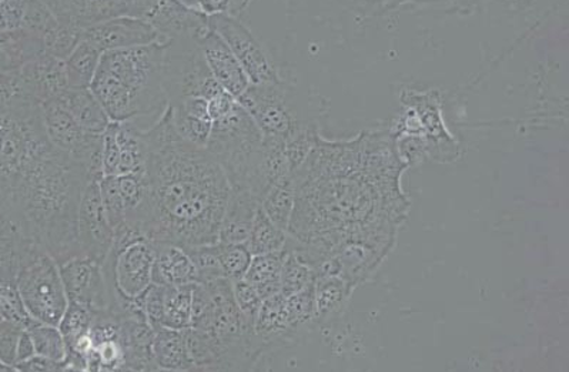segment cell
<instances>
[{
	"instance_id": "d6a6232c",
	"label": "cell",
	"mask_w": 569,
	"mask_h": 372,
	"mask_svg": "<svg viewBox=\"0 0 569 372\" xmlns=\"http://www.w3.org/2000/svg\"><path fill=\"white\" fill-rule=\"evenodd\" d=\"M218 255L226 279L236 281L244 278L253 259L247 244H228L218 241Z\"/></svg>"
},
{
	"instance_id": "f6af8a7d",
	"label": "cell",
	"mask_w": 569,
	"mask_h": 372,
	"mask_svg": "<svg viewBox=\"0 0 569 372\" xmlns=\"http://www.w3.org/2000/svg\"><path fill=\"white\" fill-rule=\"evenodd\" d=\"M2 219H3V215H2V214H0V220H2Z\"/></svg>"
},
{
	"instance_id": "ac0fdd59",
	"label": "cell",
	"mask_w": 569,
	"mask_h": 372,
	"mask_svg": "<svg viewBox=\"0 0 569 372\" xmlns=\"http://www.w3.org/2000/svg\"><path fill=\"white\" fill-rule=\"evenodd\" d=\"M20 72L40 104L59 98L69 88L64 60L50 57L48 53L20 69Z\"/></svg>"
},
{
	"instance_id": "f35d334b",
	"label": "cell",
	"mask_w": 569,
	"mask_h": 372,
	"mask_svg": "<svg viewBox=\"0 0 569 372\" xmlns=\"http://www.w3.org/2000/svg\"><path fill=\"white\" fill-rule=\"evenodd\" d=\"M29 0H0V32L23 28Z\"/></svg>"
},
{
	"instance_id": "ba28073f",
	"label": "cell",
	"mask_w": 569,
	"mask_h": 372,
	"mask_svg": "<svg viewBox=\"0 0 569 372\" xmlns=\"http://www.w3.org/2000/svg\"><path fill=\"white\" fill-rule=\"evenodd\" d=\"M263 138L290 140L303 128L291 108L283 82L250 84L238 99Z\"/></svg>"
},
{
	"instance_id": "9a60e30c",
	"label": "cell",
	"mask_w": 569,
	"mask_h": 372,
	"mask_svg": "<svg viewBox=\"0 0 569 372\" xmlns=\"http://www.w3.org/2000/svg\"><path fill=\"white\" fill-rule=\"evenodd\" d=\"M199 47L216 82L226 92L239 99L251 83L238 58L234 57L224 40L213 30L208 29L199 38Z\"/></svg>"
},
{
	"instance_id": "f546056e",
	"label": "cell",
	"mask_w": 569,
	"mask_h": 372,
	"mask_svg": "<svg viewBox=\"0 0 569 372\" xmlns=\"http://www.w3.org/2000/svg\"><path fill=\"white\" fill-rule=\"evenodd\" d=\"M32 336L34 350L38 355L47 356L57 363H64L67 360V343L58 325L34 323L28 329Z\"/></svg>"
},
{
	"instance_id": "4dcf8cb0",
	"label": "cell",
	"mask_w": 569,
	"mask_h": 372,
	"mask_svg": "<svg viewBox=\"0 0 569 372\" xmlns=\"http://www.w3.org/2000/svg\"><path fill=\"white\" fill-rule=\"evenodd\" d=\"M40 104L24 80L22 72L0 73V108L14 105ZM42 105V104H40Z\"/></svg>"
},
{
	"instance_id": "7c38bea8",
	"label": "cell",
	"mask_w": 569,
	"mask_h": 372,
	"mask_svg": "<svg viewBox=\"0 0 569 372\" xmlns=\"http://www.w3.org/2000/svg\"><path fill=\"white\" fill-rule=\"evenodd\" d=\"M42 2L62 22L84 29L114 18H146L159 0H42Z\"/></svg>"
},
{
	"instance_id": "5b68a950",
	"label": "cell",
	"mask_w": 569,
	"mask_h": 372,
	"mask_svg": "<svg viewBox=\"0 0 569 372\" xmlns=\"http://www.w3.org/2000/svg\"><path fill=\"white\" fill-rule=\"evenodd\" d=\"M154 241L140 230L123 225L103 263L109 294L134 300L153 284Z\"/></svg>"
},
{
	"instance_id": "9c48e42d",
	"label": "cell",
	"mask_w": 569,
	"mask_h": 372,
	"mask_svg": "<svg viewBox=\"0 0 569 372\" xmlns=\"http://www.w3.org/2000/svg\"><path fill=\"white\" fill-rule=\"evenodd\" d=\"M209 29L218 33L228 44L251 84L280 82L279 73L259 39L238 18L228 14L208 17Z\"/></svg>"
},
{
	"instance_id": "8fae6325",
	"label": "cell",
	"mask_w": 569,
	"mask_h": 372,
	"mask_svg": "<svg viewBox=\"0 0 569 372\" xmlns=\"http://www.w3.org/2000/svg\"><path fill=\"white\" fill-rule=\"evenodd\" d=\"M146 158L144 128L134 122H110L102 134L103 175L143 173Z\"/></svg>"
},
{
	"instance_id": "8d00e7d4",
	"label": "cell",
	"mask_w": 569,
	"mask_h": 372,
	"mask_svg": "<svg viewBox=\"0 0 569 372\" xmlns=\"http://www.w3.org/2000/svg\"><path fill=\"white\" fill-rule=\"evenodd\" d=\"M23 330V326L12 321L0 320V365L17 371L14 365H17L18 344Z\"/></svg>"
},
{
	"instance_id": "484cf974",
	"label": "cell",
	"mask_w": 569,
	"mask_h": 372,
	"mask_svg": "<svg viewBox=\"0 0 569 372\" xmlns=\"http://www.w3.org/2000/svg\"><path fill=\"white\" fill-rule=\"evenodd\" d=\"M102 54L92 43L82 40L74 48L73 52L69 54V58L64 60L69 88L90 89L96 72H98Z\"/></svg>"
},
{
	"instance_id": "d590c367",
	"label": "cell",
	"mask_w": 569,
	"mask_h": 372,
	"mask_svg": "<svg viewBox=\"0 0 569 372\" xmlns=\"http://www.w3.org/2000/svg\"><path fill=\"white\" fill-rule=\"evenodd\" d=\"M233 295L241 314L254 326L257 314H259L260 306L263 304V299H261L259 291L249 281L240 279L233 281Z\"/></svg>"
},
{
	"instance_id": "44dd1931",
	"label": "cell",
	"mask_w": 569,
	"mask_h": 372,
	"mask_svg": "<svg viewBox=\"0 0 569 372\" xmlns=\"http://www.w3.org/2000/svg\"><path fill=\"white\" fill-rule=\"evenodd\" d=\"M153 355L158 371H196L189 349L188 330L159 329L154 331Z\"/></svg>"
},
{
	"instance_id": "277c9868",
	"label": "cell",
	"mask_w": 569,
	"mask_h": 372,
	"mask_svg": "<svg viewBox=\"0 0 569 372\" xmlns=\"http://www.w3.org/2000/svg\"><path fill=\"white\" fill-rule=\"evenodd\" d=\"M90 90L112 122H156L169 105L166 42L104 52Z\"/></svg>"
},
{
	"instance_id": "e575fe53",
	"label": "cell",
	"mask_w": 569,
	"mask_h": 372,
	"mask_svg": "<svg viewBox=\"0 0 569 372\" xmlns=\"http://www.w3.org/2000/svg\"><path fill=\"white\" fill-rule=\"evenodd\" d=\"M186 250H188L194 268L198 270V283L224 278L218 255V243L198 245V248Z\"/></svg>"
},
{
	"instance_id": "5bb4252c",
	"label": "cell",
	"mask_w": 569,
	"mask_h": 372,
	"mask_svg": "<svg viewBox=\"0 0 569 372\" xmlns=\"http://www.w3.org/2000/svg\"><path fill=\"white\" fill-rule=\"evenodd\" d=\"M82 40L92 43L102 53L164 42L152 23L144 18L132 17L109 19L84 28Z\"/></svg>"
},
{
	"instance_id": "60d3db41",
	"label": "cell",
	"mask_w": 569,
	"mask_h": 372,
	"mask_svg": "<svg viewBox=\"0 0 569 372\" xmlns=\"http://www.w3.org/2000/svg\"><path fill=\"white\" fill-rule=\"evenodd\" d=\"M337 2L347 9L355 10V12L376 17V14L390 12V10L399 7L405 0H337Z\"/></svg>"
},
{
	"instance_id": "7a4b0ae2",
	"label": "cell",
	"mask_w": 569,
	"mask_h": 372,
	"mask_svg": "<svg viewBox=\"0 0 569 372\" xmlns=\"http://www.w3.org/2000/svg\"><path fill=\"white\" fill-rule=\"evenodd\" d=\"M88 170L50 144L0 180V214L58 263L78 254V213Z\"/></svg>"
},
{
	"instance_id": "b9f144b4",
	"label": "cell",
	"mask_w": 569,
	"mask_h": 372,
	"mask_svg": "<svg viewBox=\"0 0 569 372\" xmlns=\"http://www.w3.org/2000/svg\"><path fill=\"white\" fill-rule=\"evenodd\" d=\"M14 369L22 372L68 371L67 364L57 363V361L38 354L33 355L32 359L23 361V363L17 364Z\"/></svg>"
},
{
	"instance_id": "cb8c5ba5",
	"label": "cell",
	"mask_w": 569,
	"mask_h": 372,
	"mask_svg": "<svg viewBox=\"0 0 569 372\" xmlns=\"http://www.w3.org/2000/svg\"><path fill=\"white\" fill-rule=\"evenodd\" d=\"M296 205L295 174L286 175L267 191L260 201V208L264 211L277 228L289 231L291 215Z\"/></svg>"
},
{
	"instance_id": "ab89813d",
	"label": "cell",
	"mask_w": 569,
	"mask_h": 372,
	"mask_svg": "<svg viewBox=\"0 0 569 372\" xmlns=\"http://www.w3.org/2000/svg\"><path fill=\"white\" fill-rule=\"evenodd\" d=\"M198 9L206 17L213 14H228V17L240 18L251 0H196Z\"/></svg>"
},
{
	"instance_id": "4fadbf2b",
	"label": "cell",
	"mask_w": 569,
	"mask_h": 372,
	"mask_svg": "<svg viewBox=\"0 0 569 372\" xmlns=\"http://www.w3.org/2000/svg\"><path fill=\"white\" fill-rule=\"evenodd\" d=\"M59 270L70 303L88 306L94 313L108 309L109 289L103 264L84 255H77L60 263Z\"/></svg>"
},
{
	"instance_id": "8992f818",
	"label": "cell",
	"mask_w": 569,
	"mask_h": 372,
	"mask_svg": "<svg viewBox=\"0 0 569 372\" xmlns=\"http://www.w3.org/2000/svg\"><path fill=\"white\" fill-rule=\"evenodd\" d=\"M17 284L24 306L34 321L59 325L69 299L59 263L52 255L39 250L19 271Z\"/></svg>"
},
{
	"instance_id": "ee69618b",
	"label": "cell",
	"mask_w": 569,
	"mask_h": 372,
	"mask_svg": "<svg viewBox=\"0 0 569 372\" xmlns=\"http://www.w3.org/2000/svg\"><path fill=\"white\" fill-rule=\"evenodd\" d=\"M415 2H438V0H415Z\"/></svg>"
},
{
	"instance_id": "603a6c76",
	"label": "cell",
	"mask_w": 569,
	"mask_h": 372,
	"mask_svg": "<svg viewBox=\"0 0 569 372\" xmlns=\"http://www.w3.org/2000/svg\"><path fill=\"white\" fill-rule=\"evenodd\" d=\"M284 249L277 253L253 255L244 280L256 286L261 299L281 293L280 274L283 268Z\"/></svg>"
},
{
	"instance_id": "30bf717a",
	"label": "cell",
	"mask_w": 569,
	"mask_h": 372,
	"mask_svg": "<svg viewBox=\"0 0 569 372\" xmlns=\"http://www.w3.org/2000/svg\"><path fill=\"white\" fill-rule=\"evenodd\" d=\"M100 180L84 184L78 213V254L104 263L114 240V230L100 195Z\"/></svg>"
},
{
	"instance_id": "e0dca14e",
	"label": "cell",
	"mask_w": 569,
	"mask_h": 372,
	"mask_svg": "<svg viewBox=\"0 0 569 372\" xmlns=\"http://www.w3.org/2000/svg\"><path fill=\"white\" fill-rule=\"evenodd\" d=\"M259 208L260 201L251 191L231 189L220 224V243L247 244Z\"/></svg>"
},
{
	"instance_id": "6da1fadb",
	"label": "cell",
	"mask_w": 569,
	"mask_h": 372,
	"mask_svg": "<svg viewBox=\"0 0 569 372\" xmlns=\"http://www.w3.org/2000/svg\"><path fill=\"white\" fill-rule=\"evenodd\" d=\"M144 139L149 193L144 234L183 249L218 243L231 191L223 168L208 150L180 138L170 105L144 129Z\"/></svg>"
},
{
	"instance_id": "3957f363",
	"label": "cell",
	"mask_w": 569,
	"mask_h": 372,
	"mask_svg": "<svg viewBox=\"0 0 569 372\" xmlns=\"http://www.w3.org/2000/svg\"><path fill=\"white\" fill-rule=\"evenodd\" d=\"M188 339L196 371H246L260 356L254 326L241 314L233 281L226 278L194 284Z\"/></svg>"
},
{
	"instance_id": "4316f807",
	"label": "cell",
	"mask_w": 569,
	"mask_h": 372,
	"mask_svg": "<svg viewBox=\"0 0 569 372\" xmlns=\"http://www.w3.org/2000/svg\"><path fill=\"white\" fill-rule=\"evenodd\" d=\"M286 243L287 231L277 228L261 208L257 209L249 240H247L250 253L253 255L277 253L286 248Z\"/></svg>"
},
{
	"instance_id": "836d02e7",
	"label": "cell",
	"mask_w": 569,
	"mask_h": 372,
	"mask_svg": "<svg viewBox=\"0 0 569 372\" xmlns=\"http://www.w3.org/2000/svg\"><path fill=\"white\" fill-rule=\"evenodd\" d=\"M94 311L88 306L70 303L60 320L59 330L62 333L64 343H73L78 336L89 333L94 320Z\"/></svg>"
},
{
	"instance_id": "bcb514c9",
	"label": "cell",
	"mask_w": 569,
	"mask_h": 372,
	"mask_svg": "<svg viewBox=\"0 0 569 372\" xmlns=\"http://www.w3.org/2000/svg\"><path fill=\"white\" fill-rule=\"evenodd\" d=\"M0 320H3V319H2V315H0Z\"/></svg>"
},
{
	"instance_id": "83f0119b",
	"label": "cell",
	"mask_w": 569,
	"mask_h": 372,
	"mask_svg": "<svg viewBox=\"0 0 569 372\" xmlns=\"http://www.w3.org/2000/svg\"><path fill=\"white\" fill-rule=\"evenodd\" d=\"M315 283V273L309 261L297 249H290L286 243L283 268H281V294L289 296L299 293L307 285Z\"/></svg>"
},
{
	"instance_id": "ffe728a7",
	"label": "cell",
	"mask_w": 569,
	"mask_h": 372,
	"mask_svg": "<svg viewBox=\"0 0 569 372\" xmlns=\"http://www.w3.org/2000/svg\"><path fill=\"white\" fill-rule=\"evenodd\" d=\"M44 54L39 34L20 28L0 32V73L17 72Z\"/></svg>"
},
{
	"instance_id": "7402d4cb",
	"label": "cell",
	"mask_w": 569,
	"mask_h": 372,
	"mask_svg": "<svg viewBox=\"0 0 569 372\" xmlns=\"http://www.w3.org/2000/svg\"><path fill=\"white\" fill-rule=\"evenodd\" d=\"M53 100H58L70 115L82 125L86 132L103 134L112 122L108 113L104 112L103 105L99 103L98 98L90 89L68 88L59 98Z\"/></svg>"
},
{
	"instance_id": "52a82bcc",
	"label": "cell",
	"mask_w": 569,
	"mask_h": 372,
	"mask_svg": "<svg viewBox=\"0 0 569 372\" xmlns=\"http://www.w3.org/2000/svg\"><path fill=\"white\" fill-rule=\"evenodd\" d=\"M42 115L50 143L83 165L90 179H102V134L86 132L58 100L43 103Z\"/></svg>"
},
{
	"instance_id": "f1b7e54d",
	"label": "cell",
	"mask_w": 569,
	"mask_h": 372,
	"mask_svg": "<svg viewBox=\"0 0 569 372\" xmlns=\"http://www.w3.org/2000/svg\"><path fill=\"white\" fill-rule=\"evenodd\" d=\"M82 28L58 20L52 28L43 34L44 53L58 59L67 60L74 48L82 42Z\"/></svg>"
},
{
	"instance_id": "1f68e13d",
	"label": "cell",
	"mask_w": 569,
	"mask_h": 372,
	"mask_svg": "<svg viewBox=\"0 0 569 372\" xmlns=\"http://www.w3.org/2000/svg\"><path fill=\"white\" fill-rule=\"evenodd\" d=\"M0 315H2L3 320L12 321V323L23 326L24 330L38 323L29 314L27 306H24L17 283L0 284Z\"/></svg>"
},
{
	"instance_id": "d4e9b609",
	"label": "cell",
	"mask_w": 569,
	"mask_h": 372,
	"mask_svg": "<svg viewBox=\"0 0 569 372\" xmlns=\"http://www.w3.org/2000/svg\"><path fill=\"white\" fill-rule=\"evenodd\" d=\"M193 286L163 285L162 329L189 330L193 313Z\"/></svg>"
},
{
	"instance_id": "74e56055",
	"label": "cell",
	"mask_w": 569,
	"mask_h": 372,
	"mask_svg": "<svg viewBox=\"0 0 569 372\" xmlns=\"http://www.w3.org/2000/svg\"><path fill=\"white\" fill-rule=\"evenodd\" d=\"M342 283L339 280L327 279L319 281L316 285L315 281V301L316 311L319 314L329 313L342 299Z\"/></svg>"
},
{
	"instance_id": "d6986e66",
	"label": "cell",
	"mask_w": 569,
	"mask_h": 372,
	"mask_svg": "<svg viewBox=\"0 0 569 372\" xmlns=\"http://www.w3.org/2000/svg\"><path fill=\"white\" fill-rule=\"evenodd\" d=\"M198 281V270L188 250L154 241L153 284L190 285Z\"/></svg>"
},
{
	"instance_id": "7bdbcfd3",
	"label": "cell",
	"mask_w": 569,
	"mask_h": 372,
	"mask_svg": "<svg viewBox=\"0 0 569 372\" xmlns=\"http://www.w3.org/2000/svg\"><path fill=\"white\" fill-rule=\"evenodd\" d=\"M33 355H37V350H34L32 336H30L28 330H23L18 344L17 364L32 359Z\"/></svg>"
},
{
	"instance_id": "2e32d148",
	"label": "cell",
	"mask_w": 569,
	"mask_h": 372,
	"mask_svg": "<svg viewBox=\"0 0 569 372\" xmlns=\"http://www.w3.org/2000/svg\"><path fill=\"white\" fill-rule=\"evenodd\" d=\"M144 19L153 24L164 42L184 34L200 38L209 29L208 17L200 10L186 7L180 0H159Z\"/></svg>"
}]
</instances>
